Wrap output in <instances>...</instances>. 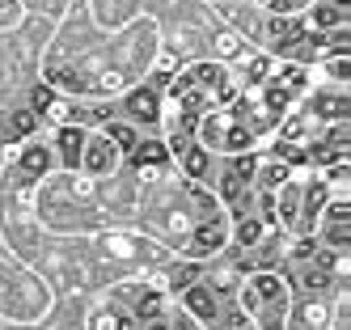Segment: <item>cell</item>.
Masks as SVG:
<instances>
[{
  "instance_id": "6da1fadb",
  "label": "cell",
  "mask_w": 351,
  "mask_h": 330,
  "mask_svg": "<svg viewBox=\"0 0 351 330\" xmlns=\"http://www.w3.org/2000/svg\"><path fill=\"white\" fill-rule=\"evenodd\" d=\"M204 136L212 144H220V148H229V152H237V148L250 144V132H245V127H237L233 119H208L204 123Z\"/></svg>"
},
{
  "instance_id": "7a4b0ae2",
  "label": "cell",
  "mask_w": 351,
  "mask_h": 330,
  "mask_svg": "<svg viewBox=\"0 0 351 330\" xmlns=\"http://www.w3.org/2000/svg\"><path fill=\"white\" fill-rule=\"evenodd\" d=\"M114 161H119V152H114L110 140H102V136H85V148H81V165H85V169L106 174Z\"/></svg>"
},
{
  "instance_id": "3957f363",
  "label": "cell",
  "mask_w": 351,
  "mask_h": 330,
  "mask_svg": "<svg viewBox=\"0 0 351 330\" xmlns=\"http://www.w3.org/2000/svg\"><path fill=\"white\" fill-rule=\"evenodd\" d=\"M224 246V224H208V228H199L195 241H191V254L195 259H204V254H216Z\"/></svg>"
},
{
  "instance_id": "277c9868",
  "label": "cell",
  "mask_w": 351,
  "mask_h": 330,
  "mask_svg": "<svg viewBox=\"0 0 351 330\" xmlns=\"http://www.w3.org/2000/svg\"><path fill=\"white\" fill-rule=\"evenodd\" d=\"M89 330H136V318L119 314V309H97L89 318Z\"/></svg>"
},
{
  "instance_id": "5b68a950",
  "label": "cell",
  "mask_w": 351,
  "mask_h": 330,
  "mask_svg": "<svg viewBox=\"0 0 351 330\" xmlns=\"http://www.w3.org/2000/svg\"><path fill=\"white\" fill-rule=\"evenodd\" d=\"M165 157H169V148L161 140H144V144L132 148V161L136 165H165Z\"/></svg>"
},
{
  "instance_id": "8992f818",
  "label": "cell",
  "mask_w": 351,
  "mask_h": 330,
  "mask_svg": "<svg viewBox=\"0 0 351 330\" xmlns=\"http://www.w3.org/2000/svg\"><path fill=\"white\" fill-rule=\"evenodd\" d=\"M106 140L114 144V152H132V148L140 144V140H136V132H132L128 123H110V127H106Z\"/></svg>"
},
{
  "instance_id": "52a82bcc",
  "label": "cell",
  "mask_w": 351,
  "mask_h": 330,
  "mask_svg": "<svg viewBox=\"0 0 351 330\" xmlns=\"http://www.w3.org/2000/svg\"><path fill=\"white\" fill-rule=\"evenodd\" d=\"M132 115L144 119V123H153V119H157V93H153V89H140V93L132 97Z\"/></svg>"
},
{
  "instance_id": "ba28073f",
  "label": "cell",
  "mask_w": 351,
  "mask_h": 330,
  "mask_svg": "<svg viewBox=\"0 0 351 330\" xmlns=\"http://www.w3.org/2000/svg\"><path fill=\"white\" fill-rule=\"evenodd\" d=\"M60 144H64V161L77 169L81 165V148H85V132H72V127H68V132L60 136Z\"/></svg>"
},
{
  "instance_id": "9c48e42d",
  "label": "cell",
  "mask_w": 351,
  "mask_h": 330,
  "mask_svg": "<svg viewBox=\"0 0 351 330\" xmlns=\"http://www.w3.org/2000/svg\"><path fill=\"white\" fill-rule=\"evenodd\" d=\"M271 34H275V43H300V38H305L300 21H275V25H271Z\"/></svg>"
},
{
  "instance_id": "30bf717a",
  "label": "cell",
  "mask_w": 351,
  "mask_h": 330,
  "mask_svg": "<svg viewBox=\"0 0 351 330\" xmlns=\"http://www.w3.org/2000/svg\"><path fill=\"white\" fill-rule=\"evenodd\" d=\"M186 309L199 314V318H212V296H208L204 288H191V292H186Z\"/></svg>"
},
{
  "instance_id": "8fae6325",
  "label": "cell",
  "mask_w": 351,
  "mask_h": 330,
  "mask_svg": "<svg viewBox=\"0 0 351 330\" xmlns=\"http://www.w3.org/2000/svg\"><path fill=\"white\" fill-rule=\"evenodd\" d=\"M30 127H34V115H17V119H13V132H17V136H26Z\"/></svg>"
},
{
  "instance_id": "7c38bea8",
  "label": "cell",
  "mask_w": 351,
  "mask_h": 330,
  "mask_svg": "<svg viewBox=\"0 0 351 330\" xmlns=\"http://www.w3.org/2000/svg\"><path fill=\"white\" fill-rule=\"evenodd\" d=\"M21 165H26V169H43L47 157H43V152H26V161H21Z\"/></svg>"
},
{
  "instance_id": "4fadbf2b",
  "label": "cell",
  "mask_w": 351,
  "mask_h": 330,
  "mask_svg": "<svg viewBox=\"0 0 351 330\" xmlns=\"http://www.w3.org/2000/svg\"><path fill=\"white\" fill-rule=\"evenodd\" d=\"M47 102H51V93H47V89H34V106H38V110H47Z\"/></svg>"
}]
</instances>
